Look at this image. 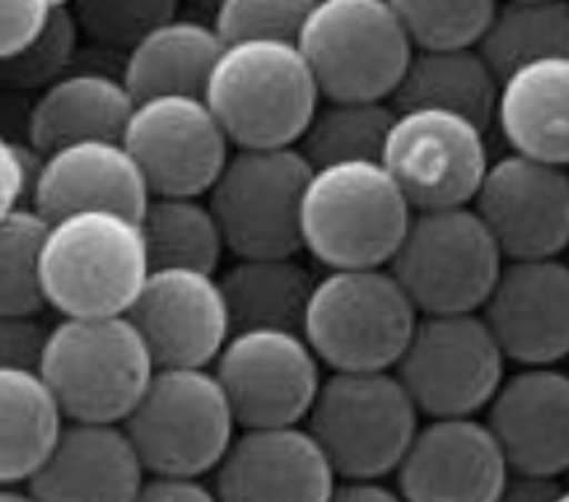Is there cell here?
I'll return each instance as SVG.
<instances>
[{"label":"cell","instance_id":"cell-27","mask_svg":"<svg viewBox=\"0 0 569 502\" xmlns=\"http://www.w3.org/2000/svg\"><path fill=\"white\" fill-rule=\"evenodd\" d=\"M234 330H301L317 277L298 255L237 258L219 274Z\"/></svg>","mask_w":569,"mask_h":502},{"label":"cell","instance_id":"cell-5","mask_svg":"<svg viewBox=\"0 0 569 502\" xmlns=\"http://www.w3.org/2000/svg\"><path fill=\"white\" fill-rule=\"evenodd\" d=\"M418 309L386 267L328 269L317 277L301 335L330 372L395 370Z\"/></svg>","mask_w":569,"mask_h":502},{"label":"cell","instance_id":"cell-11","mask_svg":"<svg viewBox=\"0 0 569 502\" xmlns=\"http://www.w3.org/2000/svg\"><path fill=\"white\" fill-rule=\"evenodd\" d=\"M506 364L479 311L418 314L395 375L423 415L477 418L503 383Z\"/></svg>","mask_w":569,"mask_h":502},{"label":"cell","instance_id":"cell-20","mask_svg":"<svg viewBox=\"0 0 569 502\" xmlns=\"http://www.w3.org/2000/svg\"><path fill=\"white\" fill-rule=\"evenodd\" d=\"M485 423L511 473L569 476V372L559 364L506 375L487 404Z\"/></svg>","mask_w":569,"mask_h":502},{"label":"cell","instance_id":"cell-48","mask_svg":"<svg viewBox=\"0 0 569 502\" xmlns=\"http://www.w3.org/2000/svg\"><path fill=\"white\" fill-rule=\"evenodd\" d=\"M567 479H569V476H567Z\"/></svg>","mask_w":569,"mask_h":502},{"label":"cell","instance_id":"cell-23","mask_svg":"<svg viewBox=\"0 0 569 502\" xmlns=\"http://www.w3.org/2000/svg\"><path fill=\"white\" fill-rule=\"evenodd\" d=\"M492 126L511 152L569 168V59H538L500 78Z\"/></svg>","mask_w":569,"mask_h":502},{"label":"cell","instance_id":"cell-30","mask_svg":"<svg viewBox=\"0 0 569 502\" xmlns=\"http://www.w3.org/2000/svg\"><path fill=\"white\" fill-rule=\"evenodd\" d=\"M149 267H184L216 274L223 234L206 197L152 194L139 215Z\"/></svg>","mask_w":569,"mask_h":502},{"label":"cell","instance_id":"cell-35","mask_svg":"<svg viewBox=\"0 0 569 502\" xmlns=\"http://www.w3.org/2000/svg\"><path fill=\"white\" fill-rule=\"evenodd\" d=\"M315 0H219L211 24L223 43L234 40H293Z\"/></svg>","mask_w":569,"mask_h":502},{"label":"cell","instance_id":"cell-7","mask_svg":"<svg viewBox=\"0 0 569 502\" xmlns=\"http://www.w3.org/2000/svg\"><path fill=\"white\" fill-rule=\"evenodd\" d=\"M338 479H386L421 425V412L395 370L330 372L307 423Z\"/></svg>","mask_w":569,"mask_h":502},{"label":"cell","instance_id":"cell-12","mask_svg":"<svg viewBox=\"0 0 569 502\" xmlns=\"http://www.w3.org/2000/svg\"><path fill=\"white\" fill-rule=\"evenodd\" d=\"M211 370L240 429L303 425L322 385V362L301 330H234Z\"/></svg>","mask_w":569,"mask_h":502},{"label":"cell","instance_id":"cell-15","mask_svg":"<svg viewBox=\"0 0 569 502\" xmlns=\"http://www.w3.org/2000/svg\"><path fill=\"white\" fill-rule=\"evenodd\" d=\"M471 208L506 261L559 258L569 248V168L525 158H492Z\"/></svg>","mask_w":569,"mask_h":502},{"label":"cell","instance_id":"cell-34","mask_svg":"<svg viewBox=\"0 0 569 502\" xmlns=\"http://www.w3.org/2000/svg\"><path fill=\"white\" fill-rule=\"evenodd\" d=\"M184 0H70L80 36L107 49L128 51L149 30L179 17Z\"/></svg>","mask_w":569,"mask_h":502},{"label":"cell","instance_id":"cell-4","mask_svg":"<svg viewBox=\"0 0 569 502\" xmlns=\"http://www.w3.org/2000/svg\"><path fill=\"white\" fill-rule=\"evenodd\" d=\"M152 351L128 314L62 317L51 324L38 372L64 420L123 423L152 380Z\"/></svg>","mask_w":569,"mask_h":502},{"label":"cell","instance_id":"cell-1","mask_svg":"<svg viewBox=\"0 0 569 502\" xmlns=\"http://www.w3.org/2000/svg\"><path fill=\"white\" fill-rule=\"evenodd\" d=\"M149 269L139 219L114 210L59 215L40 248L46 307L62 317L128 314Z\"/></svg>","mask_w":569,"mask_h":502},{"label":"cell","instance_id":"cell-24","mask_svg":"<svg viewBox=\"0 0 569 502\" xmlns=\"http://www.w3.org/2000/svg\"><path fill=\"white\" fill-rule=\"evenodd\" d=\"M137 99L123 78L107 72H72L40 88L27 118V135L36 152L86 139H120Z\"/></svg>","mask_w":569,"mask_h":502},{"label":"cell","instance_id":"cell-47","mask_svg":"<svg viewBox=\"0 0 569 502\" xmlns=\"http://www.w3.org/2000/svg\"><path fill=\"white\" fill-rule=\"evenodd\" d=\"M57 3H59V6H64V3H70V0H57Z\"/></svg>","mask_w":569,"mask_h":502},{"label":"cell","instance_id":"cell-25","mask_svg":"<svg viewBox=\"0 0 569 502\" xmlns=\"http://www.w3.org/2000/svg\"><path fill=\"white\" fill-rule=\"evenodd\" d=\"M221 49L223 40L211 22L179 13L126 51L120 78L137 101L162 93L202 97Z\"/></svg>","mask_w":569,"mask_h":502},{"label":"cell","instance_id":"cell-22","mask_svg":"<svg viewBox=\"0 0 569 502\" xmlns=\"http://www.w3.org/2000/svg\"><path fill=\"white\" fill-rule=\"evenodd\" d=\"M144 479L123 425L67 420L27 492L38 502H133Z\"/></svg>","mask_w":569,"mask_h":502},{"label":"cell","instance_id":"cell-21","mask_svg":"<svg viewBox=\"0 0 569 502\" xmlns=\"http://www.w3.org/2000/svg\"><path fill=\"white\" fill-rule=\"evenodd\" d=\"M30 197L46 221L74 210H114L139 219L152 192L123 141L86 139L40 158L32 171Z\"/></svg>","mask_w":569,"mask_h":502},{"label":"cell","instance_id":"cell-14","mask_svg":"<svg viewBox=\"0 0 569 502\" xmlns=\"http://www.w3.org/2000/svg\"><path fill=\"white\" fill-rule=\"evenodd\" d=\"M120 141L152 194L206 197L234 149L206 99L192 93L139 99Z\"/></svg>","mask_w":569,"mask_h":502},{"label":"cell","instance_id":"cell-17","mask_svg":"<svg viewBox=\"0 0 569 502\" xmlns=\"http://www.w3.org/2000/svg\"><path fill=\"white\" fill-rule=\"evenodd\" d=\"M508 362L543 368L569 359V267L559 258L503 261L479 309Z\"/></svg>","mask_w":569,"mask_h":502},{"label":"cell","instance_id":"cell-8","mask_svg":"<svg viewBox=\"0 0 569 502\" xmlns=\"http://www.w3.org/2000/svg\"><path fill=\"white\" fill-rule=\"evenodd\" d=\"M296 46L336 101H391L416 51L389 0H315Z\"/></svg>","mask_w":569,"mask_h":502},{"label":"cell","instance_id":"cell-36","mask_svg":"<svg viewBox=\"0 0 569 502\" xmlns=\"http://www.w3.org/2000/svg\"><path fill=\"white\" fill-rule=\"evenodd\" d=\"M78 38L80 30L74 24L70 6H57L49 24L32 43L17 57L0 62V78L11 86L46 88L67 74L64 70L78 49Z\"/></svg>","mask_w":569,"mask_h":502},{"label":"cell","instance_id":"cell-45","mask_svg":"<svg viewBox=\"0 0 569 502\" xmlns=\"http://www.w3.org/2000/svg\"><path fill=\"white\" fill-rule=\"evenodd\" d=\"M553 502H569V484H567V486H561L557 498H553Z\"/></svg>","mask_w":569,"mask_h":502},{"label":"cell","instance_id":"cell-29","mask_svg":"<svg viewBox=\"0 0 569 502\" xmlns=\"http://www.w3.org/2000/svg\"><path fill=\"white\" fill-rule=\"evenodd\" d=\"M477 49L498 78L538 59H569V0H498Z\"/></svg>","mask_w":569,"mask_h":502},{"label":"cell","instance_id":"cell-43","mask_svg":"<svg viewBox=\"0 0 569 502\" xmlns=\"http://www.w3.org/2000/svg\"><path fill=\"white\" fill-rule=\"evenodd\" d=\"M0 502H38L27 490L19 486H0Z\"/></svg>","mask_w":569,"mask_h":502},{"label":"cell","instance_id":"cell-6","mask_svg":"<svg viewBox=\"0 0 569 502\" xmlns=\"http://www.w3.org/2000/svg\"><path fill=\"white\" fill-rule=\"evenodd\" d=\"M152 476L202 479L237 436V420L211 368H158L120 423Z\"/></svg>","mask_w":569,"mask_h":502},{"label":"cell","instance_id":"cell-41","mask_svg":"<svg viewBox=\"0 0 569 502\" xmlns=\"http://www.w3.org/2000/svg\"><path fill=\"white\" fill-rule=\"evenodd\" d=\"M561 490L559 479L527 476V473H508L506 484L500 486L492 502H553Z\"/></svg>","mask_w":569,"mask_h":502},{"label":"cell","instance_id":"cell-2","mask_svg":"<svg viewBox=\"0 0 569 502\" xmlns=\"http://www.w3.org/2000/svg\"><path fill=\"white\" fill-rule=\"evenodd\" d=\"M202 99L232 147H296L322 93L293 40H234L223 43Z\"/></svg>","mask_w":569,"mask_h":502},{"label":"cell","instance_id":"cell-33","mask_svg":"<svg viewBox=\"0 0 569 502\" xmlns=\"http://www.w3.org/2000/svg\"><path fill=\"white\" fill-rule=\"evenodd\" d=\"M416 49L477 46L498 0H389Z\"/></svg>","mask_w":569,"mask_h":502},{"label":"cell","instance_id":"cell-10","mask_svg":"<svg viewBox=\"0 0 569 502\" xmlns=\"http://www.w3.org/2000/svg\"><path fill=\"white\" fill-rule=\"evenodd\" d=\"M311 162L298 147H234L208 205L234 258L301 253V205Z\"/></svg>","mask_w":569,"mask_h":502},{"label":"cell","instance_id":"cell-16","mask_svg":"<svg viewBox=\"0 0 569 502\" xmlns=\"http://www.w3.org/2000/svg\"><path fill=\"white\" fill-rule=\"evenodd\" d=\"M128 319L158 368H211L232 335L219 274L200 269H149Z\"/></svg>","mask_w":569,"mask_h":502},{"label":"cell","instance_id":"cell-9","mask_svg":"<svg viewBox=\"0 0 569 502\" xmlns=\"http://www.w3.org/2000/svg\"><path fill=\"white\" fill-rule=\"evenodd\" d=\"M503 253L471 205L412 210L389 269L418 314L479 311Z\"/></svg>","mask_w":569,"mask_h":502},{"label":"cell","instance_id":"cell-38","mask_svg":"<svg viewBox=\"0 0 569 502\" xmlns=\"http://www.w3.org/2000/svg\"><path fill=\"white\" fill-rule=\"evenodd\" d=\"M57 0H0V62L22 53L49 24Z\"/></svg>","mask_w":569,"mask_h":502},{"label":"cell","instance_id":"cell-39","mask_svg":"<svg viewBox=\"0 0 569 502\" xmlns=\"http://www.w3.org/2000/svg\"><path fill=\"white\" fill-rule=\"evenodd\" d=\"M32 171L27 154L13 141L0 133V221L22 208V200L30 194Z\"/></svg>","mask_w":569,"mask_h":502},{"label":"cell","instance_id":"cell-40","mask_svg":"<svg viewBox=\"0 0 569 502\" xmlns=\"http://www.w3.org/2000/svg\"><path fill=\"white\" fill-rule=\"evenodd\" d=\"M133 502H219L213 486L189 476H152L147 473Z\"/></svg>","mask_w":569,"mask_h":502},{"label":"cell","instance_id":"cell-19","mask_svg":"<svg viewBox=\"0 0 569 502\" xmlns=\"http://www.w3.org/2000/svg\"><path fill=\"white\" fill-rule=\"evenodd\" d=\"M336 484L307 425L240 429L213 471L219 502H328Z\"/></svg>","mask_w":569,"mask_h":502},{"label":"cell","instance_id":"cell-3","mask_svg":"<svg viewBox=\"0 0 569 502\" xmlns=\"http://www.w3.org/2000/svg\"><path fill=\"white\" fill-rule=\"evenodd\" d=\"M412 205L381 160L311 171L301 205V248L325 269L389 267Z\"/></svg>","mask_w":569,"mask_h":502},{"label":"cell","instance_id":"cell-46","mask_svg":"<svg viewBox=\"0 0 569 502\" xmlns=\"http://www.w3.org/2000/svg\"><path fill=\"white\" fill-rule=\"evenodd\" d=\"M565 261H567V267H569V248H567V253H565Z\"/></svg>","mask_w":569,"mask_h":502},{"label":"cell","instance_id":"cell-26","mask_svg":"<svg viewBox=\"0 0 569 502\" xmlns=\"http://www.w3.org/2000/svg\"><path fill=\"white\" fill-rule=\"evenodd\" d=\"M498 86L500 78L490 70L477 46L416 49L391 104L395 110H410V107L450 110L490 131Z\"/></svg>","mask_w":569,"mask_h":502},{"label":"cell","instance_id":"cell-37","mask_svg":"<svg viewBox=\"0 0 569 502\" xmlns=\"http://www.w3.org/2000/svg\"><path fill=\"white\" fill-rule=\"evenodd\" d=\"M49 332L40 314H0V368L38 370Z\"/></svg>","mask_w":569,"mask_h":502},{"label":"cell","instance_id":"cell-44","mask_svg":"<svg viewBox=\"0 0 569 502\" xmlns=\"http://www.w3.org/2000/svg\"><path fill=\"white\" fill-rule=\"evenodd\" d=\"M187 3H192L194 9H202V11H213V9H216V3H219V0H187Z\"/></svg>","mask_w":569,"mask_h":502},{"label":"cell","instance_id":"cell-18","mask_svg":"<svg viewBox=\"0 0 569 502\" xmlns=\"http://www.w3.org/2000/svg\"><path fill=\"white\" fill-rule=\"evenodd\" d=\"M496 436L479 418H429L395 471L405 502H492L508 479Z\"/></svg>","mask_w":569,"mask_h":502},{"label":"cell","instance_id":"cell-28","mask_svg":"<svg viewBox=\"0 0 569 502\" xmlns=\"http://www.w3.org/2000/svg\"><path fill=\"white\" fill-rule=\"evenodd\" d=\"M64 423L62 406L38 370L0 368V486L27 484Z\"/></svg>","mask_w":569,"mask_h":502},{"label":"cell","instance_id":"cell-31","mask_svg":"<svg viewBox=\"0 0 569 502\" xmlns=\"http://www.w3.org/2000/svg\"><path fill=\"white\" fill-rule=\"evenodd\" d=\"M395 114L397 110L391 101L322 99L296 147L311 162V168L351 160H381Z\"/></svg>","mask_w":569,"mask_h":502},{"label":"cell","instance_id":"cell-13","mask_svg":"<svg viewBox=\"0 0 569 502\" xmlns=\"http://www.w3.org/2000/svg\"><path fill=\"white\" fill-rule=\"evenodd\" d=\"M490 160L485 128L437 107L397 110L381 152L412 210L471 205Z\"/></svg>","mask_w":569,"mask_h":502},{"label":"cell","instance_id":"cell-32","mask_svg":"<svg viewBox=\"0 0 569 502\" xmlns=\"http://www.w3.org/2000/svg\"><path fill=\"white\" fill-rule=\"evenodd\" d=\"M49 221L36 208H17L0 221V314H40V248Z\"/></svg>","mask_w":569,"mask_h":502},{"label":"cell","instance_id":"cell-42","mask_svg":"<svg viewBox=\"0 0 569 502\" xmlns=\"http://www.w3.org/2000/svg\"><path fill=\"white\" fill-rule=\"evenodd\" d=\"M328 502H405L383 479H338Z\"/></svg>","mask_w":569,"mask_h":502}]
</instances>
